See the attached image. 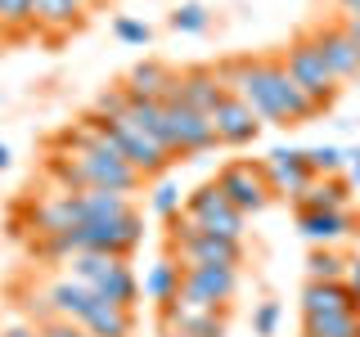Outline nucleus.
<instances>
[{"mask_svg":"<svg viewBox=\"0 0 360 337\" xmlns=\"http://www.w3.org/2000/svg\"><path fill=\"white\" fill-rule=\"evenodd\" d=\"M217 72L225 90L234 99H243L270 126H297V121H311L324 112L320 99H311L297 86V77L284 67V59H248V54H239V59H225Z\"/></svg>","mask_w":360,"mask_h":337,"instance_id":"f257e3e1","label":"nucleus"},{"mask_svg":"<svg viewBox=\"0 0 360 337\" xmlns=\"http://www.w3.org/2000/svg\"><path fill=\"white\" fill-rule=\"evenodd\" d=\"M50 171L59 176L63 194L77 189H117V194H135L144 185V176L135 171L122 153H90V149H68L50 162Z\"/></svg>","mask_w":360,"mask_h":337,"instance_id":"f03ea898","label":"nucleus"},{"mask_svg":"<svg viewBox=\"0 0 360 337\" xmlns=\"http://www.w3.org/2000/svg\"><path fill=\"white\" fill-rule=\"evenodd\" d=\"M185 211L202 225V234H221V239L243 243V225H248V216L221 194L217 180H212V185H198L194 194H185Z\"/></svg>","mask_w":360,"mask_h":337,"instance_id":"7ed1b4c3","label":"nucleus"},{"mask_svg":"<svg viewBox=\"0 0 360 337\" xmlns=\"http://www.w3.org/2000/svg\"><path fill=\"white\" fill-rule=\"evenodd\" d=\"M239 292V270L230 265H185V279H180V301L198 310H225L230 297Z\"/></svg>","mask_w":360,"mask_h":337,"instance_id":"20e7f679","label":"nucleus"},{"mask_svg":"<svg viewBox=\"0 0 360 337\" xmlns=\"http://www.w3.org/2000/svg\"><path fill=\"white\" fill-rule=\"evenodd\" d=\"M284 67L292 77H297V86L307 90L311 99H320L324 108L333 104V95H338V77L329 72V63H324V54L315 50V41L311 37H297L284 50Z\"/></svg>","mask_w":360,"mask_h":337,"instance_id":"39448f33","label":"nucleus"},{"mask_svg":"<svg viewBox=\"0 0 360 337\" xmlns=\"http://www.w3.org/2000/svg\"><path fill=\"white\" fill-rule=\"evenodd\" d=\"M217 185H221V194L230 198L243 216H257V211L275 198V189H270L262 162H225L221 176H217Z\"/></svg>","mask_w":360,"mask_h":337,"instance_id":"423d86ee","label":"nucleus"},{"mask_svg":"<svg viewBox=\"0 0 360 337\" xmlns=\"http://www.w3.org/2000/svg\"><path fill=\"white\" fill-rule=\"evenodd\" d=\"M167 104V126H172V153H207L221 144L217 121L207 112L180 104V99H162Z\"/></svg>","mask_w":360,"mask_h":337,"instance_id":"0eeeda50","label":"nucleus"},{"mask_svg":"<svg viewBox=\"0 0 360 337\" xmlns=\"http://www.w3.org/2000/svg\"><path fill=\"white\" fill-rule=\"evenodd\" d=\"M127 112H131V108H127ZM108 126H112V135H117V144H122V153H127V162H131L144 180H149V176H162L167 166L176 162V153L162 149L153 135H144L131 117H117V121H108Z\"/></svg>","mask_w":360,"mask_h":337,"instance_id":"6e6552de","label":"nucleus"},{"mask_svg":"<svg viewBox=\"0 0 360 337\" xmlns=\"http://www.w3.org/2000/svg\"><path fill=\"white\" fill-rule=\"evenodd\" d=\"M225 95H230V90H225L217 67L194 63V67H185V72H176V86H172V95H167V99H180V104H189V108H198V112H207V117H212Z\"/></svg>","mask_w":360,"mask_h":337,"instance_id":"1a4fd4ad","label":"nucleus"},{"mask_svg":"<svg viewBox=\"0 0 360 337\" xmlns=\"http://www.w3.org/2000/svg\"><path fill=\"white\" fill-rule=\"evenodd\" d=\"M311 41H315V50L324 54V63H329V72L338 77V81H356V72H360V45L347 37L342 22H324V27H315Z\"/></svg>","mask_w":360,"mask_h":337,"instance_id":"9d476101","label":"nucleus"},{"mask_svg":"<svg viewBox=\"0 0 360 337\" xmlns=\"http://www.w3.org/2000/svg\"><path fill=\"white\" fill-rule=\"evenodd\" d=\"M158 319H162V333H180V337H225V319L221 310H198L189 301L172 297L167 306H158Z\"/></svg>","mask_w":360,"mask_h":337,"instance_id":"9b49d317","label":"nucleus"},{"mask_svg":"<svg viewBox=\"0 0 360 337\" xmlns=\"http://www.w3.org/2000/svg\"><path fill=\"white\" fill-rule=\"evenodd\" d=\"M262 166H266L270 189H275V194H284V198H292V202L307 194L311 180H315L311 166H307V149H275Z\"/></svg>","mask_w":360,"mask_h":337,"instance_id":"f8f14e48","label":"nucleus"},{"mask_svg":"<svg viewBox=\"0 0 360 337\" xmlns=\"http://www.w3.org/2000/svg\"><path fill=\"white\" fill-rule=\"evenodd\" d=\"M172 252H176L180 265H230V270L243 265V243L221 239V234H198V239L180 243Z\"/></svg>","mask_w":360,"mask_h":337,"instance_id":"ddd939ff","label":"nucleus"},{"mask_svg":"<svg viewBox=\"0 0 360 337\" xmlns=\"http://www.w3.org/2000/svg\"><path fill=\"white\" fill-rule=\"evenodd\" d=\"M212 121H217L221 144H230V149H243V144H252L257 135H262V117H257L243 99H234V95H225L221 104H217Z\"/></svg>","mask_w":360,"mask_h":337,"instance_id":"4468645a","label":"nucleus"},{"mask_svg":"<svg viewBox=\"0 0 360 337\" xmlns=\"http://www.w3.org/2000/svg\"><path fill=\"white\" fill-rule=\"evenodd\" d=\"M302 319L307 315H360V297L352 292V284H315L307 279V288H302Z\"/></svg>","mask_w":360,"mask_h":337,"instance_id":"2eb2a0df","label":"nucleus"},{"mask_svg":"<svg viewBox=\"0 0 360 337\" xmlns=\"http://www.w3.org/2000/svg\"><path fill=\"white\" fill-rule=\"evenodd\" d=\"M297 230L315 247H338L347 234H356V216L352 211H297Z\"/></svg>","mask_w":360,"mask_h":337,"instance_id":"dca6fc26","label":"nucleus"},{"mask_svg":"<svg viewBox=\"0 0 360 337\" xmlns=\"http://www.w3.org/2000/svg\"><path fill=\"white\" fill-rule=\"evenodd\" d=\"M45 297H50V306H54V319L82 324V315L90 310V301H95V292H90V284H82V279L59 275V279L45 284Z\"/></svg>","mask_w":360,"mask_h":337,"instance_id":"f3484780","label":"nucleus"},{"mask_svg":"<svg viewBox=\"0 0 360 337\" xmlns=\"http://www.w3.org/2000/svg\"><path fill=\"white\" fill-rule=\"evenodd\" d=\"M95 5H99V0H32L37 32H50V37H59V32H72Z\"/></svg>","mask_w":360,"mask_h":337,"instance_id":"a211bd4d","label":"nucleus"},{"mask_svg":"<svg viewBox=\"0 0 360 337\" xmlns=\"http://www.w3.org/2000/svg\"><path fill=\"white\" fill-rule=\"evenodd\" d=\"M72 202H77V216H82V225L117 220V216H127V211H135L131 207V194H117V189H77Z\"/></svg>","mask_w":360,"mask_h":337,"instance_id":"6ab92c4d","label":"nucleus"},{"mask_svg":"<svg viewBox=\"0 0 360 337\" xmlns=\"http://www.w3.org/2000/svg\"><path fill=\"white\" fill-rule=\"evenodd\" d=\"M90 292H95L99 301H112V306H122V310H135V301H140V279H135V270L127 265V256H122L117 265L108 270L104 279H95L90 284Z\"/></svg>","mask_w":360,"mask_h":337,"instance_id":"aec40b11","label":"nucleus"},{"mask_svg":"<svg viewBox=\"0 0 360 337\" xmlns=\"http://www.w3.org/2000/svg\"><path fill=\"white\" fill-rule=\"evenodd\" d=\"M172 86H176V72L167 63H135L131 72H127V81H122V90H127L131 99H167L172 95Z\"/></svg>","mask_w":360,"mask_h":337,"instance_id":"412c9836","label":"nucleus"},{"mask_svg":"<svg viewBox=\"0 0 360 337\" xmlns=\"http://www.w3.org/2000/svg\"><path fill=\"white\" fill-rule=\"evenodd\" d=\"M347 202H352V185L342 176H315L311 189L292 207L297 211H347Z\"/></svg>","mask_w":360,"mask_h":337,"instance_id":"4be33fe9","label":"nucleus"},{"mask_svg":"<svg viewBox=\"0 0 360 337\" xmlns=\"http://www.w3.org/2000/svg\"><path fill=\"white\" fill-rule=\"evenodd\" d=\"M82 329H90L95 337H131L135 333V315L112 306V301H90V310L82 315Z\"/></svg>","mask_w":360,"mask_h":337,"instance_id":"5701e85b","label":"nucleus"},{"mask_svg":"<svg viewBox=\"0 0 360 337\" xmlns=\"http://www.w3.org/2000/svg\"><path fill=\"white\" fill-rule=\"evenodd\" d=\"M180 279H185V265L176 261V256H162V261L149 265V275H144V297L153 301V306H167V301L180 292Z\"/></svg>","mask_w":360,"mask_h":337,"instance_id":"b1692460","label":"nucleus"},{"mask_svg":"<svg viewBox=\"0 0 360 337\" xmlns=\"http://www.w3.org/2000/svg\"><path fill=\"white\" fill-rule=\"evenodd\" d=\"M131 99V95H127ZM127 117L140 126L144 135H153L162 149H172V126H167V104L162 99H131V112Z\"/></svg>","mask_w":360,"mask_h":337,"instance_id":"393cba45","label":"nucleus"},{"mask_svg":"<svg viewBox=\"0 0 360 337\" xmlns=\"http://www.w3.org/2000/svg\"><path fill=\"white\" fill-rule=\"evenodd\" d=\"M347 265L352 261H347L338 247H315V252L307 256V279H315V284H342Z\"/></svg>","mask_w":360,"mask_h":337,"instance_id":"a878e982","label":"nucleus"},{"mask_svg":"<svg viewBox=\"0 0 360 337\" xmlns=\"http://www.w3.org/2000/svg\"><path fill=\"white\" fill-rule=\"evenodd\" d=\"M302 337H360V315H307Z\"/></svg>","mask_w":360,"mask_h":337,"instance_id":"bb28decb","label":"nucleus"},{"mask_svg":"<svg viewBox=\"0 0 360 337\" xmlns=\"http://www.w3.org/2000/svg\"><path fill=\"white\" fill-rule=\"evenodd\" d=\"M27 32H37V14H32V0H0V37L22 41Z\"/></svg>","mask_w":360,"mask_h":337,"instance_id":"cd10ccee","label":"nucleus"},{"mask_svg":"<svg viewBox=\"0 0 360 337\" xmlns=\"http://www.w3.org/2000/svg\"><path fill=\"white\" fill-rule=\"evenodd\" d=\"M122 256H108V252H77V256H68V275L72 279H82V284H95V279H104L112 265H117Z\"/></svg>","mask_w":360,"mask_h":337,"instance_id":"c85d7f7f","label":"nucleus"},{"mask_svg":"<svg viewBox=\"0 0 360 337\" xmlns=\"http://www.w3.org/2000/svg\"><path fill=\"white\" fill-rule=\"evenodd\" d=\"M307 166H311V176H342L347 153L338 144H315V149H307Z\"/></svg>","mask_w":360,"mask_h":337,"instance_id":"c756f323","label":"nucleus"},{"mask_svg":"<svg viewBox=\"0 0 360 337\" xmlns=\"http://www.w3.org/2000/svg\"><path fill=\"white\" fill-rule=\"evenodd\" d=\"M172 32H185V37H198V32H207L212 27V14L202 5H194V0H189V5H180V9H172Z\"/></svg>","mask_w":360,"mask_h":337,"instance_id":"7c9ffc66","label":"nucleus"},{"mask_svg":"<svg viewBox=\"0 0 360 337\" xmlns=\"http://www.w3.org/2000/svg\"><path fill=\"white\" fill-rule=\"evenodd\" d=\"M149 207H153L162 220H172L176 211L185 207V194H180V185H172V180H162V185H158L153 194H149Z\"/></svg>","mask_w":360,"mask_h":337,"instance_id":"2f4dec72","label":"nucleus"},{"mask_svg":"<svg viewBox=\"0 0 360 337\" xmlns=\"http://www.w3.org/2000/svg\"><path fill=\"white\" fill-rule=\"evenodd\" d=\"M112 37H117L122 45H149L153 41V27L149 22H140V18H112Z\"/></svg>","mask_w":360,"mask_h":337,"instance_id":"473e14b6","label":"nucleus"},{"mask_svg":"<svg viewBox=\"0 0 360 337\" xmlns=\"http://www.w3.org/2000/svg\"><path fill=\"white\" fill-rule=\"evenodd\" d=\"M279 319H284V306H279V301H262V306L252 310V333L257 337H275Z\"/></svg>","mask_w":360,"mask_h":337,"instance_id":"72a5a7b5","label":"nucleus"},{"mask_svg":"<svg viewBox=\"0 0 360 337\" xmlns=\"http://www.w3.org/2000/svg\"><path fill=\"white\" fill-rule=\"evenodd\" d=\"M41 337H95L90 329H82V324H72V319H50V324H37Z\"/></svg>","mask_w":360,"mask_h":337,"instance_id":"f704fd0d","label":"nucleus"},{"mask_svg":"<svg viewBox=\"0 0 360 337\" xmlns=\"http://www.w3.org/2000/svg\"><path fill=\"white\" fill-rule=\"evenodd\" d=\"M0 337H41V329L27 319H14V324H0Z\"/></svg>","mask_w":360,"mask_h":337,"instance_id":"c9c22d12","label":"nucleus"},{"mask_svg":"<svg viewBox=\"0 0 360 337\" xmlns=\"http://www.w3.org/2000/svg\"><path fill=\"white\" fill-rule=\"evenodd\" d=\"M347 284H352V292L360 297V256H352V265H347Z\"/></svg>","mask_w":360,"mask_h":337,"instance_id":"e433bc0d","label":"nucleus"},{"mask_svg":"<svg viewBox=\"0 0 360 337\" xmlns=\"http://www.w3.org/2000/svg\"><path fill=\"white\" fill-rule=\"evenodd\" d=\"M338 9H342V18H356L360 14V0H333Z\"/></svg>","mask_w":360,"mask_h":337,"instance_id":"4c0bfd02","label":"nucleus"},{"mask_svg":"<svg viewBox=\"0 0 360 337\" xmlns=\"http://www.w3.org/2000/svg\"><path fill=\"white\" fill-rule=\"evenodd\" d=\"M342 27H347V37L360 45V14H356V18H342Z\"/></svg>","mask_w":360,"mask_h":337,"instance_id":"58836bf2","label":"nucleus"},{"mask_svg":"<svg viewBox=\"0 0 360 337\" xmlns=\"http://www.w3.org/2000/svg\"><path fill=\"white\" fill-rule=\"evenodd\" d=\"M347 166H352V185H360V153L356 149L347 153Z\"/></svg>","mask_w":360,"mask_h":337,"instance_id":"ea45409f","label":"nucleus"},{"mask_svg":"<svg viewBox=\"0 0 360 337\" xmlns=\"http://www.w3.org/2000/svg\"><path fill=\"white\" fill-rule=\"evenodd\" d=\"M9 162H14V153H9V144H0V171H9Z\"/></svg>","mask_w":360,"mask_h":337,"instance_id":"a19ab883","label":"nucleus"},{"mask_svg":"<svg viewBox=\"0 0 360 337\" xmlns=\"http://www.w3.org/2000/svg\"><path fill=\"white\" fill-rule=\"evenodd\" d=\"M162 337H180V333H162Z\"/></svg>","mask_w":360,"mask_h":337,"instance_id":"79ce46f5","label":"nucleus"},{"mask_svg":"<svg viewBox=\"0 0 360 337\" xmlns=\"http://www.w3.org/2000/svg\"><path fill=\"white\" fill-rule=\"evenodd\" d=\"M356 86H360V72H356Z\"/></svg>","mask_w":360,"mask_h":337,"instance_id":"37998d69","label":"nucleus"},{"mask_svg":"<svg viewBox=\"0 0 360 337\" xmlns=\"http://www.w3.org/2000/svg\"><path fill=\"white\" fill-rule=\"evenodd\" d=\"M356 153H360V149H356Z\"/></svg>","mask_w":360,"mask_h":337,"instance_id":"c03bdc74","label":"nucleus"}]
</instances>
